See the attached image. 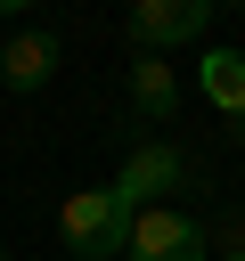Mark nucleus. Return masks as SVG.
Returning <instances> with one entry per match:
<instances>
[{
  "mask_svg": "<svg viewBox=\"0 0 245 261\" xmlns=\"http://www.w3.org/2000/svg\"><path fill=\"white\" fill-rule=\"evenodd\" d=\"M131 220H139V204L122 188H74L65 212H57V237H65L74 261H122L131 253Z\"/></svg>",
  "mask_w": 245,
  "mask_h": 261,
  "instance_id": "1",
  "label": "nucleus"
},
{
  "mask_svg": "<svg viewBox=\"0 0 245 261\" xmlns=\"http://www.w3.org/2000/svg\"><path fill=\"white\" fill-rule=\"evenodd\" d=\"M204 24H212V0H131V16H122L131 49H155V57L204 41Z\"/></svg>",
  "mask_w": 245,
  "mask_h": 261,
  "instance_id": "2",
  "label": "nucleus"
},
{
  "mask_svg": "<svg viewBox=\"0 0 245 261\" xmlns=\"http://www.w3.org/2000/svg\"><path fill=\"white\" fill-rule=\"evenodd\" d=\"M122 261H212L204 253V220L180 212V204H147L131 220V253Z\"/></svg>",
  "mask_w": 245,
  "mask_h": 261,
  "instance_id": "3",
  "label": "nucleus"
},
{
  "mask_svg": "<svg viewBox=\"0 0 245 261\" xmlns=\"http://www.w3.org/2000/svg\"><path fill=\"white\" fill-rule=\"evenodd\" d=\"M180 179H188V155H180L172 139H139V147L122 155V179H114V188H122V196H131V204L147 212V204L180 196Z\"/></svg>",
  "mask_w": 245,
  "mask_h": 261,
  "instance_id": "4",
  "label": "nucleus"
},
{
  "mask_svg": "<svg viewBox=\"0 0 245 261\" xmlns=\"http://www.w3.org/2000/svg\"><path fill=\"white\" fill-rule=\"evenodd\" d=\"M131 114L139 122H172L180 114V65L155 49H131Z\"/></svg>",
  "mask_w": 245,
  "mask_h": 261,
  "instance_id": "5",
  "label": "nucleus"
},
{
  "mask_svg": "<svg viewBox=\"0 0 245 261\" xmlns=\"http://www.w3.org/2000/svg\"><path fill=\"white\" fill-rule=\"evenodd\" d=\"M49 73H57V33H41V24H33V33H16V41L0 49V82H8L16 98H24V90H41Z\"/></svg>",
  "mask_w": 245,
  "mask_h": 261,
  "instance_id": "6",
  "label": "nucleus"
},
{
  "mask_svg": "<svg viewBox=\"0 0 245 261\" xmlns=\"http://www.w3.org/2000/svg\"><path fill=\"white\" fill-rule=\"evenodd\" d=\"M196 82H204V98L229 122H245V49H204L196 57Z\"/></svg>",
  "mask_w": 245,
  "mask_h": 261,
  "instance_id": "7",
  "label": "nucleus"
},
{
  "mask_svg": "<svg viewBox=\"0 0 245 261\" xmlns=\"http://www.w3.org/2000/svg\"><path fill=\"white\" fill-rule=\"evenodd\" d=\"M229 139H237V147H245V122H229Z\"/></svg>",
  "mask_w": 245,
  "mask_h": 261,
  "instance_id": "8",
  "label": "nucleus"
},
{
  "mask_svg": "<svg viewBox=\"0 0 245 261\" xmlns=\"http://www.w3.org/2000/svg\"><path fill=\"white\" fill-rule=\"evenodd\" d=\"M229 261H245V253H229Z\"/></svg>",
  "mask_w": 245,
  "mask_h": 261,
  "instance_id": "9",
  "label": "nucleus"
}]
</instances>
